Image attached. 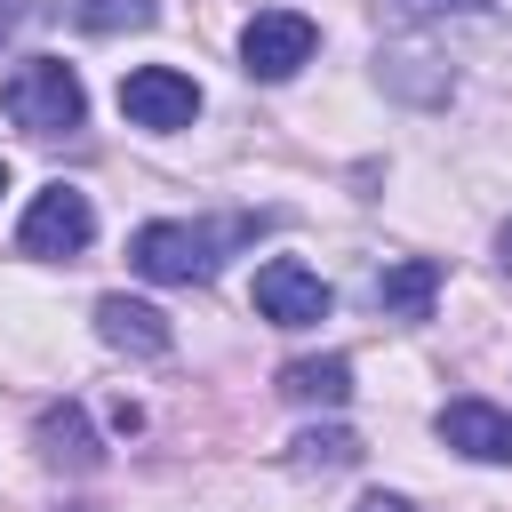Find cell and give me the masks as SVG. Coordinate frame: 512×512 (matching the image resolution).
I'll use <instances>...</instances> for the list:
<instances>
[{"instance_id": "1", "label": "cell", "mask_w": 512, "mask_h": 512, "mask_svg": "<svg viewBox=\"0 0 512 512\" xmlns=\"http://www.w3.org/2000/svg\"><path fill=\"white\" fill-rule=\"evenodd\" d=\"M232 240H248V224H216V232H200V224H144L128 240V264L144 280L192 288V280H216V248H232Z\"/></svg>"}, {"instance_id": "2", "label": "cell", "mask_w": 512, "mask_h": 512, "mask_svg": "<svg viewBox=\"0 0 512 512\" xmlns=\"http://www.w3.org/2000/svg\"><path fill=\"white\" fill-rule=\"evenodd\" d=\"M0 104H8V120H16V128H32V136H64V128H80V112H88L80 72H72V64H56V56L16 64V72H8V88H0Z\"/></svg>"}, {"instance_id": "3", "label": "cell", "mask_w": 512, "mask_h": 512, "mask_svg": "<svg viewBox=\"0 0 512 512\" xmlns=\"http://www.w3.org/2000/svg\"><path fill=\"white\" fill-rule=\"evenodd\" d=\"M312 48H320V32H312V16H296V8H264V16H248V32H240L248 80H288V72L312 64Z\"/></svg>"}, {"instance_id": "4", "label": "cell", "mask_w": 512, "mask_h": 512, "mask_svg": "<svg viewBox=\"0 0 512 512\" xmlns=\"http://www.w3.org/2000/svg\"><path fill=\"white\" fill-rule=\"evenodd\" d=\"M88 232H96V208H88V192L80 184H48L32 208H24V248L32 256H80L88 248Z\"/></svg>"}, {"instance_id": "5", "label": "cell", "mask_w": 512, "mask_h": 512, "mask_svg": "<svg viewBox=\"0 0 512 512\" xmlns=\"http://www.w3.org/2000/svg\"><path fill=\"white\" fill-rule=\"evenodd\" d=\"M256 312L272 320V328H312V320H328V280L320 272H304L296 256H272V264H256Z\"/></svg>"}, {"instance_id": "6", "label": "cell", "mask_w": 512, "mask_h": 512, "mask_svg": "<svg viewBox=\"0 0 512 512\" xmlns=\"http://www.w3.org/2000/svg\"><path fill=\"white\" fill-rule=\"evenodd\" d=\"M120 112H128L136 128H192L200 88H192L176 64H136V72L120 80Z\"/></svg>"}, {"instance_id": "7", "label": "cell", "mask_w": 512, "mask_h": 512, "mask_svg": "<svg viewBox=\"0 0 512 512\" xmlns=\"http://www.w3.org/2000/svg\"><path fill=\"white\" fill-rule=\"evenodd\" d=\"M440 440L472 464H512V416L488 408V400H448L440 408Z\"/></svg>"}, {"instance_id": "8", "label": "cell", "mask_w": 512, "mask_h": 512, "mask_svg": "<svg viewBox=\"0 0 512 512\" xmlns=\"http://www.w3.org/2000/svg\"><path fill=\"white\" fill-rule=\"evenodd\" d=\"M96 328H104V344H120V352H168V320L152 312V304H136V296H104L96 304Z\"/></svg>"}, {"instance_id": "9", "label": "cell", "mask_w": 512, "mask_h": 512, "mask_svg": "<svg viewBox=\"0 0 512 512\" xmlns=\"http://www.w3.org/2000/svg\"><path fill=\"white\" fill-rule=\"evenodd\" d=\"M280 392L304 400V408H344L352 400V360H336V352L328 360H288L280 368Z\"/></svg>"}, {"instance_id": "10", "label": "cell", "mask_w": 512, "mask_h": 512, "mask_svg": "<svg viewBox=\"0 0 512 512\" xmlns=\"http://www.w3.org/2000/svg\"><path fill=\"white\" fill-rule=\"evenodd\" d=\"M432 288H440V264H432V256H408V264H392V272L376 280V304L400 312V320H424Z\"/></svg>"}, {"instance_id": "11", "label": "cell", "mask_w": 512, "mask_h": 512, "mask_svg": "<svg viewBox=\"0 0 512 512\" xmlns=\"http://www.w3.org/2000/svg\"><path fill=\"white\" fill-rule=\"evenodd\" d=\"M40 448H48L56 464H72V472H96V432H88V416H80L72 400L40 416Z\"/></svg>"}, {"instance_id": "12", "label": "cell", "mask_w": 512, "mask_h": 512, "mask_svg": "<svg viewBox=\"0 0 512 512\" xmlns=\"http://www.w3.org/2000/svg\"><path fill=\"white\" fill-rule=\"evenodd\" d=\"M72 24L80 32H136V24H152V0H72Z\"/></svg>"}, {"instance_id": "13", "label": "cell", "mask_w": 512, "mask_h": 512, "mask_svg": "<svg viewBox=\"0 0 512 512\" xmlns=\"http://www.w3.org/2000/svg\"><path fill=\"white\" fill-rule=\"evenodd\" d=\"M352 456H360L352 432H304V440H296V464H328V472H336V464H352Z\"/></svg>"}, {"instance_id": "14", "label": "cell", "mask_w": 512, "mask_h": 512, "mask_svg": "<svg viewBox=\"0 0 512 512\" xmlns=\"http://www.w3.org/2000/svg\"><path fill=\"white\" fill-rule=\"evenodd\" d=\"M352 512H408V504H400V496H384V488H376V496H360V504H352Z\"/></svg>"}, {"instance_id": "15", "label": "cell", "mask_w": 512, "mask_h": 512, "mask_svg": "<svg viewBox=\"0 0 512 512\" xmlns=\"http://www.w3.org/2000/svg\"><path fill=\"white\" fill-rule=\"evenodd\" d=\"M408 8H480V0H408Z\"/></svg>"}, {"instance_id": "16", "label": "cell", "mask_w": 512, "mask_h": 512, "mask_svg": "<svg viewBox=\"0 0 512 512\" xmlns=\"http://www.w3.org/2000/svg\"><path fill=\"white\" fill-rule=\"evenodd\" d=\"M496 256H504V264H512V224H504V232H496Z\"/></svg>"}, {"instance_id": "17", "label": "cell", "mask_w": 512, "mask_h": 512, "mask_svg": "<svg viewBox=\"0 0 512 512\" xmlns=\"http://www.w3.org/2000/svg\"><path fill=\"white\" fill-rule=\"evenodd\" d=\"M0 192H8V168H0Z\"/></svg>"}]
</instances>
